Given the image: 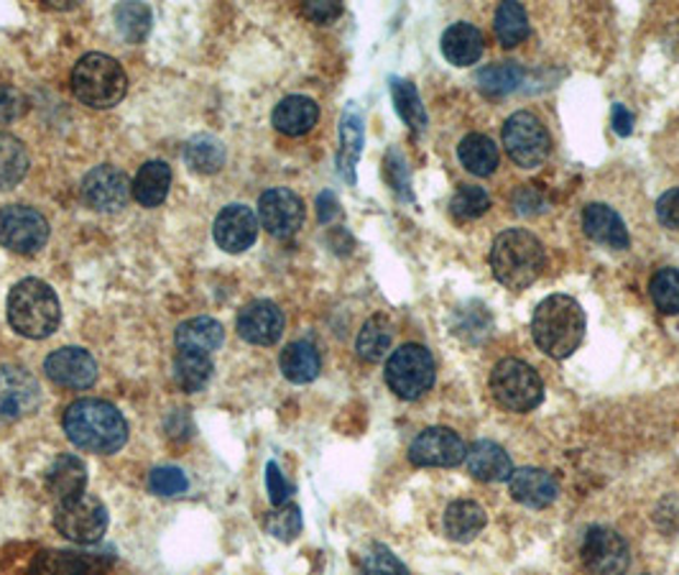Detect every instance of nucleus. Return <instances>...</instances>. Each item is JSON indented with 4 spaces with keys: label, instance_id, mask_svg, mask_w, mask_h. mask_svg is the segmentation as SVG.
Here are the masks:
<instances>
[{
    "label": "nucleus",
    "instance_id": "f257e3e1",
    "mask_svg": "<svg viewBox=\"0 0 679 575\" xmlns=\"http://www.w3.org/2000/svg\"><path fill=\"white\" fill-rule=\"evenodd\" d=\"M65 433L84 452L111 456L128 440L126 417L103 399H80L65 412Z\"/></svg>",
    "mask_w": 679,
    "mask_h": 575
},
{
    "label": "nucleus",
    "instance_id": "f03ea898",
    "mask_svg": "<svg viewBox=\"0 0 679 575\" xmlns=\"http://www.w3.org/2000/svg\"><path fill=\"white\" fill-rule=\"evenodd\" d=\"M531 335L539 350L552 358H569L585 337V312L575 297L550 295L537 304Z\"/></svg>",
    "mask_w": 679,
    "mask_h": 575
},
{
    "label": "nucleus",
    "instance_id": "7ed1b4c3",
    "mask_svg": "<svg viewBox=\"0 0 679 575\" xmlns=\"http://www.w3.org/2000/svg\"><path fill=\"white\" fill-rule=\"evenodd\" d=\"M546 264L544 245L523 228H508L496 235L491 249L493 276L511 291H521L537 281Z\"/></svg>",
    "mask_w": 679,
    "mask_h": 575
},
{
    "label": "nucleus",
    "instance_id": "20e7f679",
    "mask_svg": "<svg viewBox=\"0 0 679 575\" xmlns=\"http://www.w3.org/2000/svg\"><path fill=\"white\" fill-rule=\"evenodd\" d=\"M8 322L15 333L31 341L49 337L61 322L57 291L42 279H23L8 295Z\"/></svg>",
    "mask_w": 679,
    "mask_h": 575
},
{
    "label": "nucleus",
    "instance_id": "39448f33",
    "mask_svg": "<svg viewBox=\"0 0 679 575\" xmlns=\"http://www.w3.org/2000/svg\"><path fill=\"white\" fill-rule=\"evenodd\" d=\"M72 90L80 103L105 111V107L118 105L126 95L128 77L118 59L92 51L77 61L72 72Z\"/></svg>",
    "mask_w": 679,
    "mask_h": 575
},
{
    "label": "nucleus",
    "instance_id": "423d86ee",
    "mask_svg": "<svg viewBox=\"0 0 679 575\" xmlns=\"http://www.w3.org/2000/svg\"><path fill=\"white\" fill-rule=\"evenodd\" d=\"M493 399L508 412H531L542 404L544 381L519 358H504L491 373Z\"/></svg>",
    "mask_w": 679,
    "mask_h": 575
},
{
    "label": "nucleus",
    "instance_id": "0eeeda50",
    "mask_svg": "<svg viewBox=\"0 0 679 575\" xmlns=\"http://www.w3.org/2000/svg\"><path fill=\"white\" fill-rule=\"evenodd\" d=\"M435 358L424 345L406 343L399 350L391 353L389 364H385V383L391 391L406 402L419 399L422 394L435 387Z\"/></svg>",
    "mask_w": 679,
    "mask_h": 575
},
{
    "label": "nucleus",
    "instance_id": "6e6552de",
    "mask_svg": "<svg viewBox=\"0 0 679 575\" xmlns=\"http://www.w3.org/2000/svg\"><path fill=\"white\" fill-rule=\"evenodd\" d=\"M504 146L516 166L537 169L550 157L552 138L534 113L519 111L506 120Z\"/></svg>",
    "mask_w": 679,
    "mask_h": 575
},
{
    "label": "nucleus",
    "instance_id": "1a4fd4ad",
    "mask_svg": "<svg viewBox=\"0 0 679 575\" xmlns=\"http://www.w3.org/2000/svg\"><path fill=\"white\" fill-rule=\"evenodd\" d=\"M54 527L59 534L77 544H92L103 540L107 529V509L100 498L90 494H80L67 502H59L54 514Z\"/></svg>",
    "mask_w": 679,
    "mask_h": 575
},
{
    "label": "nucleus",
    "instance_id": "9d476101",
    "mask_svg": "<svg viewBox=\"0 0 679 575\" xmlns=\"http://www.w3.org/2000/svg\"><path fill=\"white\" fill-rule=\"evenodd\" d=\"M49 241V222L28 205H8L0 210V245L13 253L42 251Z\"/></svg>",
    "mask_w": 679,
    "mask_h": 575
},
{
    "label": "nucleus",
    "instance_id": "9b49d317",
    "mask_svg": "<svg viewBox=\"0 0 679 575\" xmlns=\"http://www.w3.org/2000/svg\"><path fill=\"white\" fill-rule=\"evenodd\" d=\"M580 557L592 575H623L631 563L626 540L611 527H590L583 540Z\"/></svg>",
    "mask_w": 679,
    "mask_h": 575
},
{
    "label": "nucleus",
    "instance_id": "f8f14e48",
    "mask_svg": "<svg viewBox=\"0 0 679 575\" xmlns=\"http://www.w3.org/2000/svg\"><path fill=\"white\" fill-rule=\"evenodd\" d=\"M465 458L468 445L450 427H427L408 448V460L419 468H452Z\"/></svg>",
    "mask_w": 679,
    "mask_h": 575
},
{
    "label": "nucleus",
    "instance_id": "ddd939ff",
    "mask_svg": "<svg viewBox=\"0 0 679 575\" xmlns=\"http://www.w3.org/2000/svg\"><path fill=\"white\" fill-rule=\"evenodd\" d=\"M42 404V389L28 371L0 366V422H19Z\"/></svg>",
    "mask_w": 679,
    "mask_h": 575
},
{
    "label": "nucleus",
    "instance_id": "4468645a",
    "mask_svg": "<svg viewBox=\"0 0 679 575\" xmlns=\"http://www.w3.org/2000/svg\"><path fill=\"white\" fill-rule=\"evenodd\" d=\"M258 218L274 238H291L304 226V203L297 192L274 187L258 199Z\"/></svg>",
    "mask_w": 679,
    "mask_h": 575
},
{
    "label": "nucleus",
    "instance_id": "2eb2a0df",
    "mask_svg": "<svg viewBox=\"0 0 679 575\" xmlns=\"http://www.w3.org/2000/svg\"><path fill=\"white\" fill-rule=\"evenodd\" d=\"M82 195L88 199L92 210L100 212H118L128 205V197L134 195L130 182L123 169L113 164L95 166L82 180Z\"/></svg>",
    "mask_w": 679,
    "mask_h": 575
},
{
    "label": "nucleus",
    "instance_id": "dca6fc26",
    "mask_svg": "<svg viewBox=\"0 0 679 575\" xmlns=\"http://www.w3.org/2000/svg\"><path fill=\"white\" fill-rule=\"evenodd\" d=\"M284 312L272 299H253L238 312V335L253 345H274L284 335Z\"/></svg>",
    "mask_w": 679,
    "mask_h": 575
},
{
    "label": "nucleus",
    "instance_id": "f3484780",
    "mask_svg": "<svg viewBox=\"0 0 679 575\" xmlns=\"http://www.w3.org/2000/svg\"><path fill=\"white\" fill-rule=\"evenodd\" d=\"M44 371L57 387L88 389L97 379V364L84 348H59L46 358Z\"/></svg>",
    "mask_w": 679,
    "mask_h": 575
},
{
    "label": "nucleus",
    "instance_id": "a211bd4d",
    "mask_svg": "<svg viewBox=\"0 0 679 575\" xmlns=\"http://www.w3.org/2000/svg\"><path fill=\"white\" fill-rule=\"evenodd\" d=\"M258 235V218L251 207L245 205H228L222 207L215 218V241L222 251L243 253L256 243Z\"/></svg>",
    "mask_w": 679,
    "mask_h": 575
},
{
    "label": "nucleus",
    "instance_id": "6ab92c4d",
    "mask_svg": "<svg viewBox=\"0 0 679 575\" xmlns=\"http://www.w3.org/2000/svg\"><path fill=\"white\" fill-rule=\"evenodd\" d=\"M508 488L511 496L523 506L531 509H544L552 502H557L560 496V483L552 473L542 471V468H519L508 479Z\"/></svg>",
    "mask_w": 679,
    "mask_h": 575
},
{
    "label": "nucleus",
    "instance_id": "aec40b11",
    "mask_svg": "<svg viewBox=\"0 0 679 575\" xmlns=\"http://www.w3.org/2000/svg\"><path fill=\"white\" fill-rule=\"evenodd\" d=\"M583 230L590 241H596L598 245H606V249L623 251L629 249L631 238L629 230L623 226L621 215L613 210V207L592 203L585 207L583 212Z\"/></svg>",
    "mask_w": 679,
    "mask_h": 575
},
{
    "label": "nucleus",
    "instance_id": "412c9836",
    "mask_svg": "<svg viewBox=\"0 0 679 575\" xmlns=\"http://www.w3.org/2000/svg\"><path fill=\"white\" fill-rule=\"evenodd\" d=\"M465 460H468L470 475L485 483L508 481L514 473V463H511V458H508V452L491 440L475 442L473 448L468 450Z\"/></svg>",
    "mask_w": 679,
    "mask_h": 575
},
{
    "label": "nucleus",
    "instance_id": "4be33fe9",
    "mask_svg": "<svg viewBox=\"0 0 679 575\" xmlns=\"http://www.w3.org/2000/svg\"><path fill=\"white\" fill-rule=\"evenodd\" d=\"M84 486H88V468L72 452L59 456L46 471V491L59 502L84 494Z\"/></svg>",
    "mask_w": 679,
    "mask_h": 575
},
{
    "label": "nucleus",
    "instance_id": "5701e85b",
    "mask_svg": "<svg viewBox=\"0 0 679 575\" xmlns=\"http://www.w3.org/2000/svg\"><path fill=\"white\" fill-rule=\"evenodd\" d=\"M320 105L312 97L289 95L274 111V126L284 136H304L318 126Z\"/></svg>",
    "mask_w": 679,
    "mask_h": 575
},
{
    "label": "nucleus",
    "instance_id": "b1692460",
    "mask_svg": "<svg viewBox=\"0 0 679 575\" xmlns=\"http://www.w3.org/2000/svg\"><path fill=\"white\" fill-rule=\"evenodd\" d=\"M442 54L454 67H470L483 54V34L473 23H454L442 34Z\"/></svg>",
    "mask_w": 679,
    "mask_h": 575
},
{
    "label": "nucleus",
    "instance_id": "393cba45",
    "mask_svg": "<svg viewBox=\"0 0 679 575\" xmlns=\"http://www.w3.org/2000/svg\"><path fill=\"white\" fill-rule=\"evenodd\" d=\"M226 341V330L212 318H192L176 327V348L212 356Z\"/></svg>",
    "mask_w": 679,
    "mask_h": 575
},
{
    "label": "nucleus",
    "instance_id": "a878e982",
    "mask_svg": "<svg viewBox=\"0 0 679 575\" xmlns=\"http://www.w3.org/2000/svg\"><path fill=\"white\" fill-rule=\"evenodd\" d=\"M105 563L97 555H80V552H42L31 563V575H92Z\"/></svg>",
    "mask_w": 679,
    "mask_h": 575
},
{
    "label": "nucleus",
    "instance_id": "bb28decb",
    "mask_svg": "<svg viewBox=\"0 0 679 575\" xmlns=\"http://www.w3.org/2000/svg\"><path fill=\"white\" fill-rule=\"evenodd\" d=\"M169 187H172V169L166 161H146L130 184L134 197L143 207H159L166 199Z\"/></svg>",
    "mask_w": 679,
    "mask_h": 575
},
{
    "label": "nucleus",
    "instance_id": "cd10ccee",
    "mask_svg": "<svg viewBox=\"0 0 679 575\" xmlns=\"http://www.w3.org/2000/svg\"><path fill=\"white\" fill-rule=\"evenodd\" d=\"M340 143H343L337 157L340 174H343L347 182H355V164H358L362 149V115L353 103L345 107L343 123H340Z\"/></svg>",
    "mask_w": 679,
    "mask_h": 575
},
{
    "label": "nucleus",
    "instance_id": "c85d7f7f",
    "mask_svg": "<svg viewBox=\"0 0 679 575\" xmlns=\"http://www.w3.org/2000/svg\"><path fill=\"white\" fill-rule=\"evenodd\" d=\"M279 366H281V373L287 376L289 381L310 383L320 376L322 358H320V350L314 348L312 343L297 341V343H289L287 348H284L281 358H279Z\"/></svg>",
    "mask_w": 679,
    "mask_h": 575
},
{
    "label": "nucleus",
    "instance_id": "c756f323",
    "mask_svg": "<svg viewBox=\"0 0 679 575\" xmlns=\"http://www.w3.org/2000/svg\"><path fill=\"white\" fill-rule=\"evenodd\" d=\"M485 521V509L481 504L470 502V498H462V502H454L447 506L445 514V529L452 540L458 542H470L475 534L483 532Z\"/></svg>",
    "mask_w": 679,
    "mask_h": 575
},
{
    "label": "nucleus",
    "instance_id": "7c9ffc66",
    "mask_svg": "<svg viewBox=\"0 0 679 575\" xmlns=\"http://www.w3.org/2000/svg\"><path fill=\"white\" fill-rule=\"evenodd\" d=\"M462 166L475 176H491L498 169V146L483 134H468L458 146Z\"/></svg>",
    "mask_w": 679,
    "mask_h": 575
},
{
    "label": "nucleus",
    "instance_id": "2f4dec72",
    "mask_svg": "<svg viewBox=\"0 0 679 575\" xmlns=\"http://www.w3.org/2000/svg\"><path fill=\"white\" fill-rule=\"evenodd\" d=\"M391 343H393L391 320L383 318V314H373V318L360 327L355 350H358V356L362 360H368V364H378V360L385 358V353L391 350Z\"/></svg>",
    "mask_w": 679,
    "mask_h": 575
},
{
    "label": "nucleus",
    "instance_id": "473e14b6",
    "mask_svg": "<svg viewBox=\"0 0 679 575\" xmlns=\"http://www.w3.org/2000/svg\"><path fill=\"white\" fill-rule=\"evenodd\" d=\"M184 161H187L192 172L215 174L226 164V146L215 136H195L184 146Z\"/></svg>",
    "mask_w": 679,
    "mask_h": 575
},
{
    "label": "nucleus",
    "instance_id": "72a5a7b5",
    "mask_svg": "<svg viewBox=\"0 0 679 575\" xmlns=\"http://www.w3.org/2000/svg\"><path fill=\"white\" fill-rule=\"evenodd\" d=\"M477 88H481L485 95H508L516 88H521L523 72L521 65L516 61H498V65H488L477 69Z\"/></svg>",
    "mask_w": 679,
    "mask_h": 575
},
{
    "label": "nucleus",
    "instance_id": "f704fd0d",
    "mask_svg": "<svg viewBox=\"0 0 679 575\" xmlns=\"http://www.w3.org/2000/svg\"><path fill=\"white\" fill-rule=\"evenodd\" d=\"M28 172V151L19 138L0 134V189H11Z\"/></svg>",
    "mask_w": 679,
    "mask_h": 575
},
{
    "label": "nucleus",
    "instance_id": "c9c22d12",
    "mask_svg": "<svg viewBox=\"0 0 679 575\" xmlns=\"http://www.w3.org/2000/svg\"><path fill=\"white\" fill-rule=\"evenodd\" d=\"M210 376H212V360L210 356H205V353L180 350V356L174 358V381L180 383L184 391H189V394L205 389Z\"/></svg>",
    "mask_w": 679,
    "mask_h": 575
},
{
    "label": "nucleus",
    "instance_id": "e433bc0d",
    "mask_svg": "<svg viewBox=\"0 0 679 575\" xmlns=\"http://www.w3.org/2000/svg\"><path fill=\"white\" fill-rule=\"evenodd\" d=\"M391 97L393 105H396V113L401 115V120L406 123L412 130H424L427 128V111H424L422 97L416 88L408 80H401V77H393L391 80Z\"/></svg>",
    "mask_w": 679,
    "mask_h": 575
},
{
    "label": "nucleus",
    "instance_id": "4c0bfd02",
    "mask_svg": "<svg viewBox=\"0 0 679 575\" xmlns=\"http://www.w3.org/2000/svg\"><path fill=\"white\" fill-rule=\"evenodd\" d=\"M493 28H496L498 42L504 44L506 49L519 46L523 38L529 36V19L523 5L511 3V0H508V3H500L496 8V23H493Z\"/></svg>",
    "mask_w": 679,
    "mask_h": 575
},
{
    "label": "nucleus",
    "instance_id": "58836bf2",
    "mask_svg": "<svg viewBox=\"0 0 679 575\" xmlns=\"http://www.w3.org/2000/svg\"><path fill=\"white\" fill-rule=\"evenodd\" d=\"M649 291L659 312H665V314L679 312V272L677 268H661V272L654 274Z\"/></svg>",
    "mask_w": 679,
    "mask_h": 575
},
{
    "label": "nucleus",
    "instance_id": "ea45409f",
    "mask_svg": "<svg viewBox=\"0 0 679 575\" xmlns=\"http://www.w3.org/2000/svg\"><path fill=\"white\" fill-rule=\"evenodd\" d=\"M115 19H118L120 34L128 38V42H141V38L149 34L151 28V11L141 3H123L115 8Z\"/></svg>",
    "mask_w": 679,
    "mask_h": 575
},
{
    "label": "nucleus",
    "instance_id": "a19ab883",
    "mask_svg": "<svg viewBox=\"0 0 679 575\" xmlns=\"http://www.w3.org/2000/svg\"><path fill=\"white\" fill-rule=\"evenodd\" d=\"M491 207V197L483 187H473V184H462V187L454 192L450 210L454 218L460 220H473L481 218V215Z\"/></svg>",
    "mask_w": 679,
    "mask_h": 575
},
{
    "label": "nucleus",
    "instance_id": "79ce46f5",
    "mask_svg": "<svg viewBox=\"0 0 679 575\" xmlns=\"http://www.w3.org/2000/svg\"><path fill=\"white\" fill-rule=\"evenodd\" d=\"M264 527L276 537V540L291 542L299 532H302V511H299V506L295 504L276 506V511H272L264 519Z\"/></svg>",
    "mask_w": 679,
    "mask_h": 575
},
{
    "label": "nucleus",
    "instance_id": "37998d69",
    "mask_svg": "<svg viewBox=\"0 0 679 575\" xmlns=\"http://www.w3.org/2000/svg\"><path fill=\"white\" fill-rule=\"evenodd\" d=\"M360 575H408V571L389 548H383V544H373V548L362 555Z\"/></svg>",
    "mask_w": 679,
    "mask_h": 575
},
{
    "label": "nucleus",
    "instance_id": "c03bdc74",
    "mask_svg": "<svg viewBox=\"0 0 679 575\" xmlns=\"http://www.w3.org/2000/svg\"><path fill=\"white\" fill-rule=\"evenodd\" d=\"M187 486H189V481L182 468L164 465V468H157V471H151L149 475V488L157 496H180L187 491Z\"/></svg>",
    "mask_w": 679,
    "mask_h": 575
},
{
    "label": "nucleus",
    "instance_id": "a18cd8bd",
    "mask_svg": "<svg viewBox=\"0 0 679 575\" xmlns=\"http://www.w3.org/2000/svg\"><path fill=\"white\" fill-rule=\"evenodd\" d=\"M28 111V100L11 84H0V123L19 120Z\"/></svg>",
    "mask_w": 679,
    "mask_h": 575
},
{
    "label": "nucleus",
    "instance_id": "49530a36",
    "mask_svg": "<svg viewBox=\"0 0 679 575\" xmlns=\"http://www.w3.org/2000/svg\"><path fill=\"white\" fill-rule=\"evenodd\" d=\"M266 486H268V498H272L274 506H284L289 502L291 486L287 483V479H284L279 465H276L274 460L266 465Z\"/></svg>",
    "mask_w": 679,
    "mask_h": 575
},
{
    "label": "nucleus",
    "instance_id": "de8ad7c7",
    "mask_svg": "<svg viewBox=\"0 0 679 575\" xmlns=\"http://www.w3.org/2000/svg\"><path fill=\"white\" fill-rule=\"evenodd\" d=\"M657 218L665 228L679 230V187L665 192L657 203Z\"/></svg>",
    "mask_w": 679,
    "mask_h": 575
},
{
    "label": "nucleus",
    "instance_id": "09e8293b",
    "mask_svg": "<svg viewBox=\"0 0 679 575\" xmlns=\"http://www.w3.org/2000/svg\"><path fill=\"white\" fill-rule=\"evenodd\" d=\"M304 13L310 15L314 23H322V26H325V23H333L337 15L343 13V5L340 3H307Z\"/></svg>",
    "mask_w": 679,
    "mask_h": 575
},
{
    "label": "nucleus",
    "instance_id": "8fccbe9b",
    "mask_svg": "<svg viewBox=\"0 0 679 575\" xmlns=\"http://www.w3.org/2000/svg\"><path fill=\"white\" fill-rule=\"evenodd\" d=\"M613 128L619 136H629L634 128V115L626 111V105H613Z\"/></svg>",
    "mask_w": 679,
    "mask_h": 575
},
{
    "label": "nucleus",
    "instance_id": "3c124183",
    "mask_svg": "<svg viewBox=\"0 0 679 575\" xmlns=\"http://www.w3.org/2000/svg\"><path fill=\"white\" fill-rule=\"evenodd\" d=\"M318 207H320V220L322 222H330L333 218H337L340 215V205H337V199H335V195L333 192H322L320 195V199H318Z\"/></svg>",
    "mask_w": 679,
    "mask_h": 575
}]
</instances>
